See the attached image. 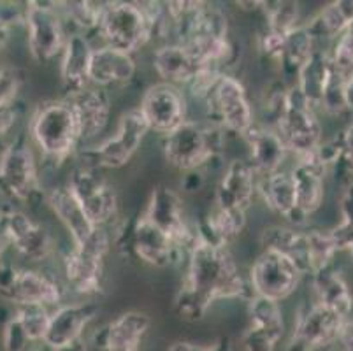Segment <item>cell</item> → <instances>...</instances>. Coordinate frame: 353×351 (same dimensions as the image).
<instances>
[{"instance_id": "obj_1", "label": "cell", "mask_w": 353, "mask_h": 351, "mask_svg": "<svg viewBox=\"0 0 353 351\" xmlns=\"http://www.w3.org/2000/svg\"><path fill=\"white\" fill-rule=\"evenodd\" d=\"M183 286L194 290L210 305L218 301L248 302L253 297L248 276H243L229 248L195 241L185 260Z\"/></svg>"}, {"instance_id": "obj_2", "label": "cell", "mask_w": 353, "mask_h": 351, "mask_svg": "<svg viewBox=\"0 0 353 351\" xmlns=\"http://www.w3.org/2000/svg\"><path fill=\"white\" fill-rule=\"evenodd\" d=\"M28 139L35 153L41 157L43 167L63 166L70 159H76L81 143L76 120L69 102L60 99L41 101L28 118Z\"/></svg>"}, {"instance_id": "obj_3", "label": "cell", "mask_w": 353, "mask_h": 351, "mask_svg": "<svg viewBox=\"0 0 353 351\" xmlns=\"http://www.w3.org/2000/svg\"><path fill=\"white\" fill-rule=\"evenodd\" d=\"M227 134L211 121L188 120L163 135V159L181 174L192 170L206 172L213 163L220 162L225 151Z\"/></svg>"}, {"instance_id": "obj_4", "label": "cell", "mask_w": 353, "mask_h": 351, "mask_svg": "<svg viewBox=\"0 0 353 351\" xmlns=\"http://www.w3.org/2000/svg\"><path fill=\"white\" fill-rule=\"evenodd\" d=\"M113 248L111 230L97 227L88 241L79 246L70 244L60 259L62 281L67 294H74L83 301H92L104 290V262Z\"/></svg>"}, {"instance_id": "obj_5", "label": "cell", "mask_w": 353, "mask_h": 351, "mask_svg": "<svg viewBox=\"0 0 353 351\" xmlns=\"http://www.w3.org/2000/svg\"><path fill=\"white\" fill-rule=\"evenodd\" d=\"M0 195L9 204L43 201L41 162L27 134H16L0 150Z\"/></svg>"}, {"instance_id": "obj_6", "label": "cell", "mask_w": 353, "mask_h": 351, "mask_svg": "<svg viewBox=\"0 0 353 351\" xmlns=\"http://www.w3.org/2000/svg\"><path fill=\"white\" fill-rule=\"evenodd\" d=\"M148 134L150 128L139 109H128L118 118L117 128L109 137L90 146L79 148L76 162L88 163L101 170L121 169L132 160Z\"/></svg>"}, {"instance_id": "obj_7", "label": "cell", "mask_w": 353, "mask_h": 351, "mask_svg": "<svg viewBox=\"0 0 353 351\" xmlns=\"http://www.w3.org/2000/svg\"><path fill=\"white\" fill-rule=\"evenodd\" d=\"M23 27L27 34V50L39 66L59 60L69 39V27L54 0L25 2Z\"/></svg>"}, {"instance_id": "obj_8", "label": "cell", "mask_w": 353, "mask_h": 351, "mask_svg": "<svg viewBox=\"0 0 353 351\" xmlns=\"http://www.w3.org/2000/svg\"><path fill=\"white\" fill-rule=\"evenodd\" d=\"M202 106L206 109L208 121L223 128L227 135L243 139L256 123L255 108L250 101L246 86L230 72H223L218 77Z\"/></svg>"}, {"instance_id": "obj_9", "label": "cell", "mask_w": 353, "mask_h": 351, "mask_svg": "<svg viewBox=\"0 0 353 351\" xmlns=\"http://www.w3.org/2000/svg\"><path fill=\"white\" fill-rule=\"evenodd\" d=\"M97 34L102 44L130 54H136L153 43V28L143 2H105L99 19Z\"/></svg>"}, {"instance_id": "obj_10", "label": "cell", "mask_w": 353, "mask_h": 351, "mask_svg": "<svg viewBox=\"0 0 353 351\" xmlns=\"http://www.w3.org/2000/svg\"><path fill=\"white\" fill-rule=\"evenodd\" d=\"M65 185L95 227H113L120 212V201L117 190L104 176V170L76 162Z\"/></svg>"}, {"instance_id": "obj_11", "label": "cell", "mask_w": 353, "mask_h": 351, "mask_svg": "<svg viewBox=\"0 0 353 351\" xmlns=\"http://www.w3.org/2000/svg\"><path fill=\"white\" fill-rule=\"evenodd\" d=\"M143 217L188 255L197 241V225L188 218L181 195L176 190L167 185H157L148 199Z\"/></svg>"}, {"instance_id": "obj_12", "label": "cell", "mask_w": 353, "mask_h": 351, "mask_svg": "<svg viewBox=\"0 0 353 351\" xmlns=\"http://www.w3.org/2000/svg\"><path fill=\"white\" fill-rule=\"evenodd\" d=\"M295 159L314 151L323 143V128L319 112L310 108L299 90L292 83L288 86V106L283 118L274 128Z\"/></svg>"}, {"instance_id": "obj_13", "label": "cell", "mask_w": 353, "mask_h": 351, "mask_svg": "<svg viewBox=\"0 0 353 351\" xmlns=\"http://www.w3.org/2000/svg\"><path fill=\"white\" fill-rule=\"evenodd\" d=\"M303 278L304 274L299 267L288 257L269 250L260 251L248 272V283L253 295L271 299L280 304L295 294Z\"/></svg>"}, {"instance_id": "obj_14", "label": "cell", "mask_w": 353, "mask_h": 351, "mask_svg": "<svg viewBox=\"0 0 353 351\" xmlns=\"http://www.w3.org/2000/svg\"><path fill=\"white\" fill-rule=\"evenodd\" d=\"M346 321L348 318L314 302L301 305L285 351H319L338 344Z\"/></svg>"}, {"instance_id": "obj_15", "label": "cell", "mask_w": 353, "mask_h": 351, "mask_svg": "<svg viewBox=\"0 0 353 351\" xmlns=\"http://www.w3.org/2000/svg\"><path fill=\"white\" fill-rule=\"evenodd\" d=\"M188 102L190 99L185 90L159 81L148 86L137 109L143 114L150 132L163 137L190 120Z\"/></svg>"}, {"instance_id": "obj_16", "label": "cell", "mask_w": 353, "mask_h": 351, "mask_svg": "<svg viewBox=\"0 0 353 351\" xmlns=\"http://www.w3.org/2000/svg\"><path fill=\"white\" fill-rule=\"evenodd\" d=\"M125 255L136 257L137 260L155 269L178 267L187 260V253L179 250L160 228H157L152 221H148L143 214L130 221Z\"/></svg>"}, {"instance_id": "obj_17", "label": "cell", "mask_w": 353, "mask_h": 351, "mask_svg": "<svg viewBox=\"0 0 353 351\" xmlns=\"http://www.w3.org/2000/svg\"><path fill=\"white\" fill-rule=\"evenodd\" d=\"M6 302L18 308L25 304H43L54 309L63 304L67 299V290L62 278L39 267H20L16 281L4 295Z\"/></svg>"}, {"instance_id": "obj_18", "label": "cell", "mask_w": 353, "mask_h": 351, "mask_svg": "<svg viewBox=\"0 0 353 351\" xmlns=\"http://www.w3.org/2000/svg\"><path fill=\"white\" fill-rule=\"evenodd\" d=\"M4 220L11 239V250L28 262V267L41 265L53 255V237L48 228L35 221L23 209H8Z\"/></svg>"}, {"instance_id": "obj_19", "label": "cell", "mask_w": 353, "mask_h": 351, "mask_svg": "<svg viewBox=\"0 0 353 351\" xmlns=\"http://www.w3.org/2000/svg\"><path fill=\"white\" fill-rule=\"evenodd\" d=\"M63 99L69 102L70 109H72L81 148L99 143L105 128L109 127L111 112H113L108 90L90 85L81 92H76Z\"/></svg>"}, {"instance_id": "obj_20", "label": "cell", "mask_w": 353, "mask_h": 351, "mask_svg": "<svg viewBox=\"0 0 353 351\" xmlns=\"http://www.w3.org/2000/svg\"><path fill=\"white\" fill-rule=\"evenodd\" d=\"M97 304L94 301L63 302L51 311V320L44 341L41 344L51 350H67V348L85 341L86 327L97 317Z\"/></svg>"}, {"instance_id": "obj_21", "label": "cell", "mask_w": 353, "mask_h": 351, "mask_svg": "<svg viewBox=\"0 0 353 351\" xmlns=\"http://www.w3.org/2000/svg\"><path fill=\"white\" fill-rule=\"evenodd\" d=\"M259 176L246 159H234L223 169L214 192V205L248 211L256 199Z\"/></svg>"}, {"instance_id": "obj_22", "label": "cell", "mask_w": 353, "mask_h": 351, "mask_svg": "<svg viewBox=\"0 0 353 351\" xmlns=\"http://www.w3.org/2000/svg\"><path fill=\"white\" fill-rule=\"evenodd\" d=\"M243 141L248 146V159L246 160L259 178H265V176H271V174L285 169L283 166L290 153L274 128H269L256 121L246 132Z\"/></svg>"}, {"instance_id": "obj_23", "label": "cell", "mask_w": 353, "mask_h": 351, "mask_svg": "<svg viewBox=\"0 0 353 351\" xmlns=\"http://www.w3.org/2000/svg\"><path fill=\"white\" fill-rule=\"evenodd\" d=\"M152 320L143 311H127L94 334V344L104 351H141Z\"/></svg>"}, {"instance_id": "obj_24", "label": "cell", "mask_w": 353, "mask_h": 351, "mask_svg": "<svg viewBox=\"0 0 353 351\" xmlns=\"http://www.w3.org/2000/svg\"><path fill=\"white\" fill-rule=\"evenodd\" d=\"M95 46L86 34L70 32L65 48L59 58V76L63 97L81 92L90 86V63Z\"/></svg>"}, {"instance_id": "obj_25", "label": "cell", "mask_w": 353, "mask_h": 351, "mask_svg": "<svg viewBox=\"0 0 353 351\" xmlns=\"http://www.w3.org/2000/svg\"><path fill=\"white\" fill-rule=\"evenodd\" d=\"M136 74V54L125 53L105 44L95 46L90 63V85L102 90L127 86L134 81Z\"/></svg>"}, {"instance_id": "obj_26", "label": "cell", "mask_w": 353, "mask_h": 351, "mask_svg": "<svg viewBox=\"0 0 353 351\" xmlns=\"http://www.w3.org/2000/svg\"><path fill=\"white\" fill-rule=\"evenodd\" d=\"M256 197L262 199L265 205L276 212L278 217L285 218L290 227H306L307 220L303 212L297 209L295 201V186L292 179L290 169H283L265 178H259L256 183Z\"/></svg>"}, {"instance_id": "obj_27", "label": "cell", "mask_w": 353, "mask_h": 351, "mask_svg": "<svg viewBox=\"0 0 353 351\" xmlns=\"http://www.w3.org/2000/svg\"><path fill=\"white\" fill-rule=\"evenodd\" d=\"M43 201L51 209L57 220L62 223L65 232L69 234L72 246L86 243L88 237L95 232V225L90 221L86 212L83 211L81 204L76 201L67 185H54L51 188L44 190Z\"/></svg>"}, {"instance_id": "obj_28", "label": "cell", "mask_w": 353, "mask_h": 351, "mask_svg": "<svg viewBox=\"0 0 353 351\" xmlns=\"http://www.w3.org/2000/svg\"><path fill=\"white\" fill-rule=\"evenodd\" d=\"M152 66L160 83H167L183 90L194 81L199 70L204 69L199 66L188 48L179 43L157 44L153 50Z\"/></svg>"}, {"instance_id": "obj_29", "label": "cell", "mask_w": 353, "mask_h": 351, "mask_svg": "<svg viewBox=\"0 0 353 351\" xmlns=\"http://www.w3.org/2000/svg\"><path fill=\"white\" fill-rule=\"evenodd\" d=\"M262 250L276 251L288 257L304 276L310 274V251H307V234L303 228L290 225H271L260 232Z\"/></svg>"}, {"instance_id": "obj_30", "label": "cell", "mask_w": 353, "mask_h": 351, "mask_svg": "<svg viewBox=\"0 0 353 351\" xmlns=\"http://www.w3.org/2000/svg\"><path fill=\"white\" fill-rule=\"evenodd\" d=\"M313 285V302L330 309L334 313L350 318L353 314V294L348 283L334 265L311 274Z\"/></svg>"}, {"instance_id": "obj_31", "label": "cell", "mask_w": 353, "mask_h": 351, "mask_svg": "<svg viewBox=\"0 0 353 351\" xmlns=\"http://www.w3.org/2000/svg\"><path fill=\"white\" fill-rule=\"evenodd\" d=\"M332 74L334 67L332 62H330L329 53L319 48L295 76V88L299 90L301 95L304 97V101L316 112L322 108L323 95H325L327 86L332 79Z\"/></svg>"}, {"instance_id": "obj_32", "label": "cell", "mask_w": 353, "mask_h": 351, "mask_svg": "<svg viewBox=\"0 0 353 351\" xmlns=\"http://www.w3.org/2000/svg\"><path fill=\"white\" fill-rule=\"evenodd\" d=\"M197 225V237L210 244L229 248L246 228V211L213 205L208 217Z\"/></svg>"}, {"instance_id": "obj_33", "label": "cell", "mask_w": 353, "mask_h": 351, "mask_svg": "<svg viewBox=\"0 0 353 351\" xmlns=\"http://www.w3.org/2000/svg\"><path fill=\"white\" fill-rule=\"evenodd\" d=\"M292 179L295 186V201L297 209L304 217L310 218L311 214L319 211L325 199V178L327 174L313 167L304 160H295L294 167L290 169Z\"/></svg>"}, {"instance_id": "obj_34", "label": "cell", "mask_w": 353, "mask_h": 351, "mask_svg": "<svg viewBox=\"0 0 353 351\" xmlns=\"http://www.w3.org/2000/svg\"><path fill=\"white\" fill-rule=\"evenodd\" d=\"M352 23L353 0H336L320 9L310 21H304V27L319 44L320 41H336Z\"/></svg>"}, {"instance_id": "obj_35", "label": "cell", "mask_w": 353, "mask_h": 351, "mask_svg": "<svg viewBox=\"0 0 353 351\" xmlns=\"http://www.w3.org/2000/svg\"><path fill=\"white\" fill-rule=\"evenodd\" d=\"M319 50L314 39L311 37L310 32L306 30L304 23L301 27H297L295 30H292L287 35V41H285L283 54H281L278 67H280V72L285 79H294L295 76L303 69L304 63L311 58V54Z\"/></svg>"}, {"instance_id": "obj_36", "label": "cell", "mask_w": 353, "mask_h": 351, "mask_svg": "<svg viewBox=\"0 0 353 351\" xmlns=\"http://www.w3.org/2000/svg\"><path fill=\"white\" fill-rule=\"evenodd\" d=\"M104 4L92 0H65L59 2V9L70 32L88 35V32H97Z\"/></svg>"}, {"instance_id": "obj_37", "label": "cell", "mask_w": 353, "mask_h": 351, "mask_svg": "<svg viewBox=\"0 0 353 351\" xmlns=\"http://www.w3.org/2000/svg\"><path fill=\"white\" fill-rule=\"evenodd\" d=\"M248 317L250 327L271 334L280 341L285 336V320L280 302L253 295L248 301Z\"/></svg>"}, {"instance_id": "obj_38", "label": "cell", "mask_w": 353, "mask_h": 351, "mask_svg": "<svg viewBox=\"0 0 353 351\" xmlns=\"http://www.w3.org/2000/svg\"><path fill=\"white\" fill-rule=\"evenodd\" d=\"M262 11L265 14V28L278 32L281 35H288L292 30L304 23L301 21L299 2H288V0H264Z\"/></svg>"}, {"instance_id": "obj_39", "label": "cell", "mask_w": 353, "mask_h": 351, "mask_svg": "<svg viewBox=\"0 0 353 351\" xmlns=\"http://www.w3.org/2000/svg\"><path fill=\"white\" fill-rule=\"evenodd\" d=\"M307 234V251H310V274L334 265V259L339 253L330 230L311 228Z\"/></svg>"}, {"instance_id": "obj_40", "label": "cell", "mask_w": 353, "mask_h": 351, "mask_svg": "<svg viewBox=\"0 0 353 351\" xmlns=\"http://www.w3.org/2000/svg\"><path fill=\"white\" fill-rule=\"evenodd\" d=\"M51 311L53 309L43 304H25L14 308V317L18 318L32 344H41L44 341L50 327Z\"/></svg>"}, {"instance_id": "obj_41", "label": "cell", "mask_w": 353, "mask_h": 351, "mask_svg": "<svg viewBox=\"0 0 353 351\" xmlns=\"http://www.w3.org/2000/svg\"><path fill=\"white\" fill-rule=\"evenodd\" d=\"M288 86L287 81L278 79L265 88L264 99H262V120L259 123L269 128H276L278 121L283 118L288 106Z\"/></svg>"}, {"instance_id": "obj_42", "label": "cell", "mask_w": 353, "mask_h": 351, "mask_svg": "<svg viewBox=\"0 0 353 351\" xmlns=\"http://www.w3.org/2000/svg\"><path fill=\"white\" fill-rule=\"evenodd\" d=\"M174 309L176 313L187 321H201L206 317L211 305L208 304L202 297H199L194 290L187 288V286H179L178 294L174 299Z\"/></svg>"}, {"instance_id": "obj_43", "label": "cell", "mask_w": 353, "mask_h": 351, "mask_svg": "<svg viewBox=\"0 0 353 351\" xmlns=\"http://www.w3.org/2000/svg\"><path fill=\"white\" fill-rule=\"evenodd\" d=\"M346 77L341 76L338 70L334 69L332 79H330L329 86L325 90V95H323L322 108L320 111H325L330 116H343L346 112H350L348 101H346Z\"/></svg>"}, {"instance_id": "obj_44", "label": "cell", "mask_w": 353, "mask_h": 351, "mask_svg": "<svg viewBox=\"0 0 353 351\" xmlns=\"http://www.w3.org/2000/svg\"><path fill=\"white\" fill-rule=\"evenodd\" d=\"M329 57L334 69L348 79L353 74V23L346 28L345 34L334 41Z\"/></svg>"}, {"instance_id": "obj_45", "label": "cell", "mask_w": 353, "mask_h": 351, "mask_svg": "<svg viewBox=\"0 0 353 351\" xmlns=\"http://www.w3.org/2000/svg\"><path fill=\"white\" fill-rule=\"evenodd\" d=\"M25 76L16 66H0V108H9L20 102Z\"/></svg>"}, {"instance_id": "obj_46", "label": "cell", "mask_w": 353, "mask_h": 351, "mask_svg": "<svg viewBox=\"0 0 353 351\" xmlns=\"http://www.w3.org/2000/svg\"><path fill=\"white\" fill-rule=\"evenodd\" d=\"M2 346H4V351H28L32 346L30 339L14 313L4 321V327H2Z\"/></svg>"}, {"instance_id": "obj_47", "label": "cell", "mask_w": 353, "mask_h": 351, "mask_svg": "<svg viewBox=\"0 0 353 351\" xmlns=\"http://www.w3.org/2000/svg\"><path fill=\"white\" fill-rule=\"evenodd\" d=\"M285 41H287V35H281L278 34V32L264 28V30L259 34L256 44H259V51L262 57L268 58L269 62L278 63L280 62L281 54H283Z\"/></svg>"}, {"instance_id": "obj_48", "label": "cell", "mask_w": 353, "mask_h": 351, "mask_svg": "<svg viewBox=\"0 0 353 351\" xmlns=\"http://www.w3.org/2000/svg\"><path fill=\"white\" fill-rule=\"evenodd\" d=\"M280 339L268 332H262L259 328L246 327V330L241 336V346L245 351H274Z\"/></svg>"}, {"instance_id": "obj_49", "label": "cell", "mask_w": 353, "mask_h": 351, "mask_svg": "<svg viewBox=\"0 0 353 351\" xmlns=\"http://www.w3.org/2000/svg\"><path fill=\"white\" fill-rule=\"evenodd\" d=\"M20 114V102L9 106V108H0V148H4V144L11 139V134L18 125Z\"/></svg>"}, {"instance_id": "obj_50", "label": "cell", "mask_w": 353, "mask_h": 351, "mask_svg": "<svg viewBox=\"0 0 353 351\" xmlns=\"http://www.w3.org/2000/svg\"><path fill=\"white\" fill-rule=\"evenodd\" d=\"M339 209H341V223L353 227V181H350L343 190Z\"/></svg>"}, {"instance_id": "obj_51", "label": "cell", "mask_w": 353, "mask_h": 351, "mask_svg": "<svg viewBox=\"0 0 353 351\" xmlns=\"http://www.w3.org/2000/svg\"><path fill=\"white\" fill-rule=\"evenodd\" d=\"M18 272H20V267H16L14 263L8 262V260L0 263V295H4L14 285Z\"/></svg>"}, {"instance_id": "obj_52", "label": "cell", "mask_w": 353, "mask_h": 351, "mask_svg": "<svg viewBox=\"0 0 353 351\" xmlns=\"http://www.w3.org/2000/svg\"><path fill=\"white\" fill-rule=\"evenodd\" d=\"M204 170H192V172H185L181 178V190L185 193H195L204 186Z\"/></svg>"}, {"instance_id": "obj_53", "label": "cell", "mask_w": 353, "mask_h": 351, "mask_svg": "<svg viewBox=\"0 0 353 351\" xmlns=\"http://www.w3.org/2000/svg\"><path fill=\"white\" fill-rule=\"evenodd\" d=\"M341 146H343V160H345L353 170V123L341 134Z\"/></svg>"}, {"instance_id": "obj_54", "label": "cell", "mask_w": 353, "mask_h": 351, "mask_svg": "<svg viewBox=\"0 0 353 351\" xmlns=\"http://www.w3.org/2000/svg\"><path fill=\"white\" fill-rule=\"evenodd\" d=\"M338 348L339 351H353V314L346 321L345 330L338 341Z\"/></svg>"}, {"instance_id": "obj_55", "label": "cell", "mask_w": 353, "mask_h": 351, "mask_svg": "<svg viewBox=\"0 0 353 351\" xmlns=\"http://www.w3.org/2000/svg\"><path fill=\"white\" fill-rule=\"evenodd\" d=\"M11 250V239H9L8 227H6L4 214L0 217V263L6 260V253Z\"/></svg>"}, {"instance_id": "obj_56", "label": "cell", "mask_w": 353, "mask_h": 351, "mask_svg": "<svg viewBox=\"0 0 353 351\" xmlns=\"http://www.w3.org/2000/svg\"><path fill=\"white\" fill-rule=\"evenodd\" d=\"M201 351H232V343L229 337H220L208 346H201Z\"/></svg>"}, {"instance_id": "obj_57", "label": "cell", "mask_w": 353, "mask_h": 351, "mask_svg": "<svg viewBox=\"0 0 353 351\" xmlns=\"http://www.w3.org/2000/svg\"><path fill=\"white\" fill-rule=\"evenodd\" d=\"M167 351H201V344L188 343V341H176Z\"/></svg>"}, {"instance_id": "obj_58", "label": "cell", "mask_w": 353, "mask_h": 351, "mask_svg": "<svg viewBox=\"0 0 353 351\" xmlns=\"http://www.w3.org/2000/svg\"><path fill=\"white\" fill-rule=\"evenodd\" d=\"M11 32L12 28L6 27L4 23H0V53L8 48L9 41H11Z\"/></svg>"}, {"instance_id": "obj_59", "label": "cell", "mask_w": 353, "mask_h": 351, "mask_svg": "<svg viewBox=\"0 0 353 351\" xmlns=\"http://www.w3.org/2000/svg\"><path fill=\"white\" fill-rule=\"evenodd\" d=\"M35 351H86V344L85 341H79L78 344H74V346L67 348V350H51V348L44 346V344H37V350Z\"/></svg>"}, {"instance_id": "obj_60", "label": "cell", "mask_w": 353, "mask_h": 351, "mask_svg": "<svg viewBox=\"0 0 353 351\" xmlns=\"http://www.w3.org/2000/svg\"><path fill=\"white\" fill-rule=\"evenodd\" d=\"M345 92H346V101H348L350 111H353V74L346 79Z\"/></svg>"}, {"instance_id": "obj_61", "label": "cell", "mask_w": 353, "mask_h": 351, "mask_svg": "<svg viewBox=\"0 0 353 351\" xmlns=\"http://www.w3.org/2000/svg\"><path fill=\"white\" fill-rule=\"evenodd\" d=\"M2 214H4V209H2V205H0V217H2Z\"/></svg>"}]
</instances>
